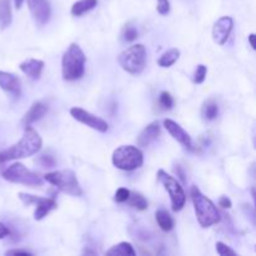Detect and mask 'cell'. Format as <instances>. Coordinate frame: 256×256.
<instances>
[{"mask_svg":"<svg viewBox=\"0 0 256 256\" xmlns=\"http://www.w3.org/2000/svg\"><path fill=\"white\" fill-rule=\"evenodd\" d=\"M44 62L38 59H26L22 62H20L19 68L22 72H24L26 76H29L30 79H39L40 75H42V69H44Z\"/></svg>","mask_w":256,"mask_h":256,"instance_id":"16","label":"cell"},{"mask_svg":"<svg viewBox=\"0 0 256 256\" xmlns=\"http://www.w3.org/2000/svg\"><path fill=\"white\" fill-rule=\"evenodd\" d=\"M216 252L220 256H236V252L222 242H216Z\"/></svg>","mask_w":256,"mask_h":256,"instance_id":"28","label":"cell"},{"mask_svg":"<svg viewBox=\"0 0 256 256\" xmlns=\"http://www.w3.org/2000/svg\"><path fill=\"white\" fill-rule=\"evenodd\" d=\"M219 205L222 208H224V209H230L232 204V200H230L229 198L222 196V198H220V200H219Z\"/></svg>","mask_w":256,"mask_h":256,"instance_id":"32","label":"cell"},{"mask_svg":"<svg viewBox=\"0 0 256 256\" xmlns=\"http://www.w3.org/2000/svg\"><path fill=\"white\" fill-rule=\"evenodd\" d=\"M39 162L44 168H52L55 166V159L50 155H42L39 159Z\"/></svg>","mask_w":256,"mask_h":256,"instance_id":"31","label":"cell"},{"mask_svg":"<svg viewBox=\"0 0 256 256\" xmlns=\"http://www.w3.org/2000/svg\"><path fill=\"white\" fill-rule=\"evenodd\" d=\"M126 202L130 205V206L134 208V209H136V210H140V212L148 209V200L145 199V198L142 196L140 192H130V195H129V198H128Z\"/></svg>","mask_w":256,"mask_h":256,"instance_id":"23","label":"cell"},{"mask_svg":"<svg viewBox=\"0 0 256 256\" xmlns=\"http://www.w3.org/2000/svg\"><path fill=\"white\" fill-rule=\"evenodd\" d=\"M158 12L162 15L169 14L170 12V2L169 0H158Z\"/></svg>","mask_w":256,"mask_h":256,"instance_id":"30","label":"cell"},{"mask_svg":"<svg viewBox=\"0 0 256 256\" xmlns=\"http://www.w3.org/2000/svg\"><path fill=\"white\" fill-rule=\"evenodd\" d=\"M180 56V50L176 49V48H172V49L168 50L166 52L162 55L158 60V64L162 68H170L178 62Z\"/></svg>","mask_w":256,"mask_h":256,"instance_id":"20","label":"cell"},{"mask_svg":"<svg viewBox=\"0 0 256 256\" xmlns=\"http://www.w3.org/2000/svg\"><path fill=\"white\" fill-rule=\"evenodd\" d=\"M70 115L74 118L76 122H82V124L86 125V126L92 128V129L96 130L99 132H106L108 129H109V125L102 118L96 116V115L92 114V112H86L82 108L74 106L70 109Z\"/></svg>","mask_w":256,"mask_h":256,"instance_id":"10","label":"cell"},{"mask_svg":"<svg viewBox=\"0 0 256 256\" xmlns=\"http://www.w3.org/2000/svg\"><path fill=\"white\" fill-rule=\"evenodd\" d=\"M192 200L200 226L210 228L220 222L222 216L215 204L209 198L205 196L198 186L192 188Z\"/></svg>","mask_w":256,"mask_h":256,"instance_id":"2","label":"cell"},{"mask_svg":"<svg viewBox=\"0 0 256 256\" xmlns=\"http://www.w3.org/2000/svg\"><path fill=\"white\" fill-rule=\"evenodd\" d=\"M85 62H86V56H85L82 48L78 44H75V42L70 44V46L68 48V50L62 55V79L66 80V82L80 79L84 75Z\"/></svg>","mask_w":256,"mask_h":256,"instance_id":"3","label":"cell"},{"mask_svg":"<svg viewBox=\"0 0 256 256\" xmlns=\"http://www.w3.org/2000/svg\"><path fill=\"white\" fill-rule=\"evenodd\" d=\"M175 172H176V174L179 175V178H180V179H182V182H186V179H185V174H184V172H182V170L180 169V166H176Z\"/></svg>","mask_w":256,"mask_h":256,"instance_id":"35","label":"cell"},{"mask_svg":"<svg viewBox=\"0 0 256 256\" xmlns=\"http://www.w3.org/2000/svg\"><path fill=\"white\" fill-rule=\"evenodd\" d=\"M2 178L6 182L28 185V186H40L44 182V178L40 176L38 172L26 169V166H24L22 162H14L10 165L2 172Z\"/></svg>","mask_w":256,"mask_h":256,"instance_id":"7","label":"cell"},{"mask_svg":"<svg viewBox=\"0 0 256 256\" xmlns=\"http://www.w3.org/2000/svg\"><path fill=\"white\" fill-rule=\"evenodd\" d=\"M129 195H130V190L125 189V188H119V189L116 190V192H115L114 200L116 202H126Z\"/></svg>","mask_w":256,"mask_h":256,"instance_id":"29","label":"cell"},{"mask_svg":"<svg viewBox=\"0 0 256 256\" xmlns=\"http://www.w3.org/2000/svg\"><path fill=\"white\" fill-rule=\"evenodd\" d=\"M48 112V105H45L42 102H35L34 104L30 106V109L28 110L26 114L24 115V119H22V124L26 126V125L32 124L34 122L42 119L45 114Z\"/></svg>","mask_w":256,"mask_h":256,"instance_id":"17","label":"cell"},{"mask_svg":"<svg viewBox=\"0 0 256 256\" xmlns=\"http://www.w3.org/2000/svg\"><path fill=\"white\" fill-rule=\"evenodd\" d=\"M22 2H24V0H15V6H16L18 9H19V8L22 6Z\"/></svg>","mask_w":256,"mask_h":256,"instance_id":"37","label":"cell"},{"mask_svg":"<svg viewBox=\"0 0 256 256\" xmlns=\"http://www.w3.org/2000/svg\"><path fill=\"white\" fill-rule=\"evenodd\" d=\"M106 255L108 256H116V255L135 256L136 255V252H135L134 248H132V245L130 244V242H119V244L114 245L112 249L108 250Z\"/></svg>","mask_w":256,"mask_h":256,"instance_id":"21","label":"cell"},{"mask_svg":"<svg viewBox=\"0 0 256 256\" xmlns=\"http://www.w3.org/2000/svg\"><path fill=\"white\" fill-rule=\"evenodd\" d=\"M160 105L165 109H172V105H174V100H172V96L170 95V92H162L159 96Z\"/></svg>","mask_w":256,"mask_h":256,"instance_id":"27","label":"cell"},{"mask_svg":"<svg viewBox=\"0 0 256 256\" xmlns=\"http://www.w3.org/2000/svg\"><path fill=\"white\" fill-rule=\"evenodd\" d=\"M19 199L25 205H35L34 219L36 222L42 220L50 212H52V210H55L58 208L56 202L54 199H52V198H42L26 194V192H19Z\"/></svg>","mask_w":256,"mask_h":256,"instance_id":"9","label":"cell"},{"mask_svg":"<svg viewBox=\"0 0 256 256\" xmlns=\"http://www.w3.org/2000/svg\"><path fill=\"white\" fill-rule=\"evenodd\" d=\"M219 115V106L214 102H206L202 106V116L206 120L216 119Z\"/></svg>","mask_w":256,"mask_h":256,"instance_id":"24","label":"cell"},{"mask_svg":"<svg viewBox=\"0 0 256 256\" xmlns=\"http://www.w3.org/2000/svg\"><path fill=\"white\" fill-rule=\"evenodd\" d=\"M155 219L162 232H170L174 228V220L166 210H158L155 214Z\"/></svg>","mask_w":256,"mask_h":256,"instance_id":"22","label":"cell"},{"mask_svg":"<svg viewBox=\"0 0 256 256\" xmlns=\"http://www.w3.org/2000/svg\"><path fill=\"white\" fill-rule=\"evenodd\" d=\"M42 140L39 132L32 128L30 125H26L24 129L22 138L16 142L12 145L8 149L0 152V164L2 162H10V160L24 159V158L32 156L42 149Z\"/></svg>","mask_w":256,"mask_h":256,"instance_id":"1","label":"cell"},{"mask_svg":"<svg viewBox=\"0 0 256 256\" xmlns=\"http://www.w3.org/2000/svg\"><path fill=\"white\" fill-rule=\"evenodd\" d=\"M112 165L124 172H134L144 162V155L139 148L134 145H122L116 148L112 156Z\"/></svg>","mask_w":256,"mask_h":256,"instance_id":"4","label":"cell"},{"mask_svg":"<svg viewBox=\"0 0 256 256\" xmlns=\"http://www.w3.org/2000/svg\"><path fill=\"white\" fill-rule=\"evenodd\" d=\"M119 65L126 72L138 75L144 70L146 62V50L142 44H134L122 50L118 56Z\"/></svg>","mask_w":256,"mask_h":256,"instance_id":"5","label":"cell"},{"mask_svg":"<svg viewBox=\"0 0 256 256\" xmlns=\"http://www.w3.org/2000/svg\"><path fill=\"white\" fill-rule=\"evenodd\" d=\"M136 38H138V30L135 29L134 26H132V25H128V26L124 29V32H122V40L126 42H134Z\"/></svg>","mask_w":256,"mask_h":256,"instance_id":"26","label":"cell"},{"mask_svg":"<svg viewBox=\"0 0 256 256\" xmlns=\"http://www.w3.org/2000/svg\"><path fill=\"white\" fill-rule=\"evenodd\" d=\"M234 28V20L232 16H222L216 20L212 28V40L216 44L224 45L229 39L230 32Z\"/></svg>","mask_w":256,"mask_h":256,"instance_id":"12","label":"cell"},{"mask_svg":"<svg viewBox=\"0 0 256 256\" xmlns=\"http://www.w3.org/2000/svg\"><path fill=\"white\" fill-rule=\"evenodd\" d=\"M9 234H10L9 229H8L2 222H0V239H4V238H6Z\"/></svg>","mask_w":256,"mask_h":256,"instance_id":"34","label":"cell"},{"mask_svg":"<svg viewBox=\"0 0 256 256\" xmlns=\"http://www.w3.org/2000/svg\"><path fill=\"white\" fill-rule=\"evenodd\" d=\"M156 176L169 194L170 200H172V209L174 212H180L184 208L185 202H186V195H185L182 184L174 176L168 174L165 170L160 169Z\"/></svg>","mask_w":256,"mask_h":256,"instance_id":"8","label":"cell"},{"mask_svg":"<svg viewBox=\"0 0 256 256\" xmlns=\"http://www.w3.org/2000/svg\"><path fill=\"white\" fill-rule=\"evenodd\" d=\"M0 88L5 92L12 94L15 99H18L22 92V82L19 78L12 72H2V70H0Z\"/></svg>","mask_w":256,"mask_h":256,"instance_id":"14","label":"cell"},{"mask_svg":"<svg viewBox=\"0 0 256 256\" xmlns=\"http://www.w3.org/2000/svg\"><path fill=\"white\" fill-rule=\"evenodd\" d=\"M206 74H208V68L202 64L198 65L196 70H195L194 72V82H196V84H202V82H204L205 78H206Z\"/></svg>","mask_w":256,"mask_h":256,"instance_id":"25","label":"cell"},{"mask_svg":"<svg viewBox=\"0 0 256 256\" xmlns=\"http://www.w3.org/2000/svg\"><path fill=\"white\" fill-rule=\"evenodd\" d=\"M28 8L38 26H44L52 16L49 0H28Z\"/></svg>","mask_w":256,"mask_h":256,"instance_id":"11","label":"cell"},{"mask_svg":"<svg viewBox=\"0 0 256 256\" xmlns=\"http://www.w3.org/2000/svg\"><path fill=\"white\" fill-rule=\"evenodd\" d=\"M159 135H160L159 122H150L149 125H146V128H145V129L140 132L139 136H138L136 142L139 146L146 148V146H149L152 142H155V140L159 138Z\"/></svg>","mask_w":256,"mask_h":256,"instance_id":"15","label":"cell"},{"mask_svg":"<svg viewBox=\"0 0 256 256\" xmlns=\"http://www.w3.org/2000/svg\"><path fill=\"white\" fill-rule=\"evenodd\" d=\"M12 5L10 0H0V29H6L12 24Z\"/></svg>","mask_w":256,"mask_h":256,"instance_id":"18","label":"cell"},{"mask_svg":"<svg viewBox=\"0 0 256 256\" xmlns=\"http://www.w3.org/2000/svg\"><path fill=\"white\" fill-rule=\"evenodd\" d=\"M6 255H25V256H32V252H28V250H22V249H14L6 252Z\"/></svg>","mask_w":256,"mask_h":256,"instance_id":"33","label":"cell"},{"mask_svg":"<svg viewBox=\"0 0 256 256\" xmlns=\"http://www.w3.org/2000/svg\"><path fill=\"white\" fill-rule=\"evenodd\" d=\"M44 180L49 184L54 185L65 194L72 196H82V190L80 188L78 178L72 170H58V172H48L44 175Z\"/></svg>","mask_w":256,"mask_h":256,"instance_id":"6","label":"cell"},{"mask_svg":"<svg viewBox=\"0 0 256 256\" xmlns=\"http://www.w3.org/2000/svg\"><path fill=\"white\" fill-rule=\"evenodd\" d=\"M249 42H250V46H252V49H256V45H255V34L252 32V34L249 35Z\"/></svg>","mask_w":256,"mask_h":256,"instance_id":"36","label":"cell"},{"mask_svg":"<svg viewBox=\"0 0 256 256\" xmlns=\"http://www.w3.org/2000/svg\"><path fill=\"white\" fill-rule=\"evenodd\" d=\"M98 5V0H79L74 2L72 6V15L74 16H82L85 12H90Z\"/></svg>","mask_w":256,"mask_h":256,"instance_id":"19","label":"cell"},{"mask_svg":"<svg viewBox=\"0 0 256 256\" xmlns=\"http://www.w3.org/2000/svg\"><path fill=\"white\" fill-rule=\"evenodd\" d=\"M164 126L165 129L168 130V132H169L178 142H180L185 149L194 150V144H192V136H190L189 132H185L178 122H175L174 120L172 119H165Z\"/></svg>","mask_w":256,"mask_h":256,"instance_id":"13","label":"cell"}]
</instances>
